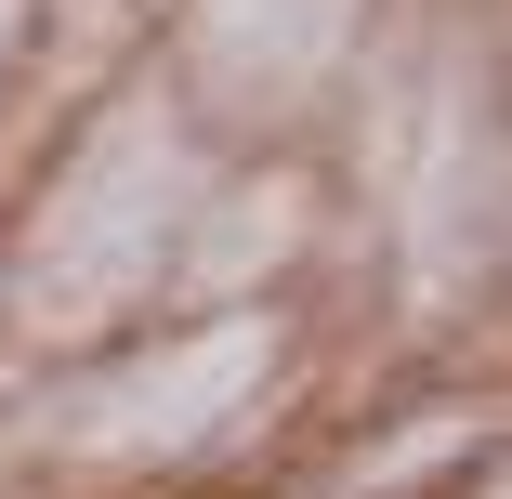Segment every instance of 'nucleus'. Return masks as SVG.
I'll return each mask as SVG.
<instances>
[{"label":"nucleus","mask_w":512,"mask_h":499,"mask_svg":"<svg viewBox=\"0 0 512 499\" xmlns=\"http://www.w3.org/2000/svg\"><path fill=\"white\" fill-rule=\"evenodd\" d=\"M250 368H263V329H211V355H184L171 381L119 394V408H106V434H132V447H171V434H197V421H224L237 394H250Z\"/></svg>","instance_id":"f257e3e1"}]
</instances>
